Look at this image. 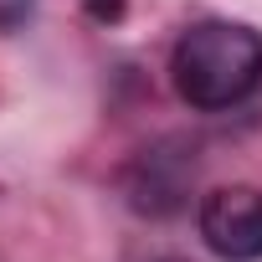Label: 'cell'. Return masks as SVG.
I'll return each instance as SVG.
<instances>
[{
	"mask_svg": "<svg viewBox=\"0 0 262 262\" xmlns=\"http://www.w3.org/2000/svg\"><path fill=\"white\" fill-rule=\"evenodd\" d=\"M170 77L195 113L236 108L262 82V36L242 21H195L170 52Z\"/></svg>",
	"mask_w": 262,
	"mask_h": 262,
	"instance_id": "6da1fadb",
	"label": "cell"
},
{
	"mask_svg": "<svg viewBox=\"0 0 262 262\" xmlns=\"http://www.w3.org/2000/svg\"><path fill=\"white\" fill-rule=\"evenodd\" d=\"M201 242L221 262H257L262 257V190L257 185H216L201 195L195 211Z\"/></svg>",
	"mask_w": 262,
	"mask_h": 262,
	"instance_id": "7a4b0ae2",
	"label": "cell"
},
{
	"mask_svg": "<svg viewBox=\"0 0 262 262\" xmlns=\"http://www.w3.org/2000/svg\"><path fill=\"white\" fill-rule=\"evenodd\" d=\"M165 165H170V155L155 149V155L139 160L134 180H128V190H134V206L149 211V216H170V211L185 201V175H195V165H185V170H175V175H170Z\"/></svg>",
	"mask_w": 262,
	"mask_h": 262,
	"instance_id": "3957f363",
	"label": "cell"
},
{
	"mask_svg": "<svg viewBox=\"0 0 262 262\" xmlns=\"http://www.w3.org/2000/svg\"><path fill=\"white\" fill-rule=\"evenodd\" d=\"M31 16V0H0V31H16Z\"/></svg>",
	"mask_w": 262,
	"mask_h": 262,
	"instance_id": "277c9868",
	"label": "cell"
},
{
	"mask_svg": "<svg viewBox=\"0 0 262 262\" xmlns=\"http://www.w3.org/2000/svg\"><path fill=\"white\" fill-rule=\"evenodd\" d=\"M165 262H180V257H165Z\"/></svg>",
	"mask_w": 262,
	"mask_h": 262,
	"instance_id": "5b68a950",
	"label": "cell"
}]
</instances>
